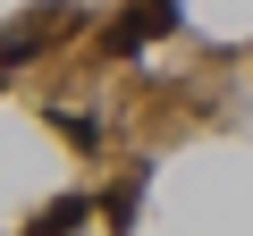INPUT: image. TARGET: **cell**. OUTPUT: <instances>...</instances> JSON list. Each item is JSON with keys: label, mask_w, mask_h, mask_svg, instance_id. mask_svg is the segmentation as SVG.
<instances>
[{"label": "cell", "mask_w": 253, "mask_h": 236, "mask_svg": "<svg viewBox=\"0 0 253 236\" xmlns=\"http://www.w3.org/2000/svg\"><path fill=\"white\" fill-rule=\"evenodd\" d=\"M169 26H177V0H126V9L110 17V34H101V51H118V59H126V51H144V42H152V34H169Z\"/></svg>", "instance_id": "6da1fadb"}, {"label": "cell", "mask_w": 253, "mask_h": 236, "mask_svg": "<svg viewBox=\"0 0 253 236\" xmlns=\"http://www.w3.org/2000/svg\"><path fill=\"white\" fill-rule=\"evenodd\" d=\"M51 127H59V135H68L76 152H101V118H84L76 101H59V110H51Z\"/></svg>", "instance_id": "7a4b0ae2"}, {"label": "cell", "mask_w": 253, "mask_h": 236, "mask_svg": "<svg viewBox=\"0 0 253 236\" xmlns=\"http://www.w3.org/2000/svg\"><path fill=\"white\" fill-rule=\"evenodd\" d=\"M84 219H93V202H84V194H68V202H51V211L34 219V236H76Z\"/></svg>", "instance_id": "3957f363"}, {"label": "cell", "mask_w": 253, "mask_h": 236, "mask_svg": "<svg viewBox=\"0 0 253 236\" xmlns=\"http://www.w3.org/2000/svg\"><path fill=\"white\" fill-rule=\"evenodd\" d=\"M144 177H152V169H126V177L110 186V228H126V219L144 211Z\"/></svg>", "instance_id": "277c9868"}]
</instances>
